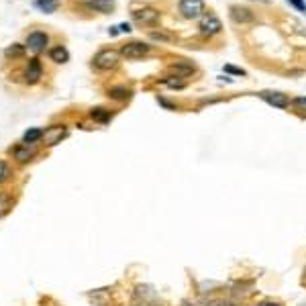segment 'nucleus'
I'll return each mask as SVG.
<instances>
[{
    "instance_id": "6",
    "label": "nucleus",
    "mask_w": 306,
    "mask_h": 306,
    "mask_svg": "<svg viewBox=\"0 0 306 306\" xmlns=\"http://www.w3.org/2000/svg\"><path fill=\"white\" fill-rule=\"evenodd\" d=\"M68 135V129L64 127V125H51V127H47L45 131H43V143L47 145V147H53V145H58L64 137Z\"/></svg>"
},
{
    "instance_id": "16",
    "label": "nucleus",
    "mask_w": 306,
    "mask_h": 306,
    "mask_svg": "<svg viewBox=\"0 0 306 306\" xmlns=\"http://www.w3.org/2000/svg\"><path fill=\"white\" fill-rule=\"evenodd\" d=\"M12 208V198L4 192H0V219H4Z\"/></svg>"
},
{
    "instance_id": "9",
    "label": "nucleus",
    "mask_w": 306,
    "mask_h": 306,
    "mask_svg": "<svg viewBox=\"0 0 306 306\" xmlns=\"http://www.w3.org/2000/svg\"><path fill=\"white\" fill-rule=\"evenodd\" d=\"M47 35L45 33H41V31H33L29 37H27V45L25 47H29L33 53H41V51H45V47H47Z\"/></svg>"
},
{
    "instance_id": "4",
    "label": "nucleus",
    "mask_w": 306,
    "mask_h": 306,
    "mask_svg": "<svg viewBox=\"0 0 306 306\" xmlns=\"http://www.w3.org/2000/svg\"><path fill=\"white\" fill-rule=\"evenodd\" d=\"M198 29H200V35L202 37H208L211 39V37H217V35L223 33V23H221V18L217 14H204L200 18Z\"/></svg>"
},
{
    "instance_id": "28",
    "label": "nucleus",
    "mask_w": 306,
    "mask_h": 306,
    "mask_svg": "<svg viewBox=\"0 0 306 306\" xmlns=\"http://www.w3.org/2000/svg\"><path fill=\"white\" fill-rule=\"evenodd\" d=\"M257 306H280V304H276V302H261V304Z\"/></svg>"
},
{
    "instance_id": "14",
    "label": "nucleus",
    "mask_w": 306,
    "mask_h": 306,
    "mask_svg": "<svg viewBox=\"0 0 306 306\" xmlns=\"http://www.w3.org/2000/svg\"><path fill=\"white\" fill-rule=\"evenodd\" d=\"M49 58H51V62H55V64H66V62L70 60V53H68V49H66L64 45H58V47L49 49Z\"/></svg>"
},
{
    "instance_id": "19",
    "label": "nucleus",
    "mask_w": 306,
    "mask_h": 306,
    "mask_svg": "<svg viewBox=\"0 0 306 306\" xmlns=\"http://www.w3.org/2000/svg\"><path fill=\"white\" fill-rule=\"evenodd\" d=\"M35 6L41 8L43 12H53L60 6V0H35Z\"/></svg>"
},
{
    "instance_id": "18",
    "label": "nucleus",
    "mask_w": 306,
    "mask_h": 306,
    "mask_svg": "<svg viewBox=\"0 0 306 306\" xmlns=\"http://www.w3.org/2000/svg\"><path fill=\"white\" fill-rule=\"evenodd\" d=\"M90 117L94 119V121H98V123H108L110 121V112L106 110V108H92V112H90Z\"/></svg>"
},
{
    "instance_id": "22",
    "label": "nucleus",
    "mask_w": 306,
    "mask_h": 306,
    "mask_svg": "<svg viewBox=\"0 0 306 306\" xmlns=\"http://www.w3.org/2000/svg\"><path fill=\"white\" fill-rule=\"evenodd\" d=\"M8 176H10V167H8V163H6V161H0V184L6 182Z\"/></svg>"
},
{
    "instance_id": "5",
    "label": "nucleus",
    "mask_w": 306,
    "mask_h": 306,
    "mask_svg": "<svg viewBox=\"0 0 306 306\" xmlns=\"http://www.w3.org/2000/svg\"><path fill=\"white\" fill-rule=\"evenodd\" d=\"M149 49L151 47L147 43H143V41H131V43H127V45L121 47V55L127 58V60H139V58L147 55Z\"/></svg>"
},
{
    "instance_id": "26",
    "label": "nucleus",
    "mask_w": 306,
    "mask_h": 306,
    "mask_svg": "<svg viewBox=\"0 0 306 306\" xmlns=\"http://www.w3.org/2000/svg\"><path fill=\"white\" fill-rule=\"evenodd\" d=\"M184 306H233L229 302H204V304H190V302H184Z\"/></svg>"
},
{
    "instance_id": "20",
    "label": "nucleus",
    "mask_w": 306,
    "mask_h": 306,
    "mask_svg": "<svg viewBox=\"0 0 306 306\" xmlns=\"http://www.w3.org/2000/svg\"><path fill=\"white\" fill-rule=\"evenodd\" d=\"M4 55H6V58H21V55H25V45L12 43L10 47L4 49Z\"/></svg>"
},
{
    "instance_id": "11",
    "label": "nucleus",
    "mask_w": 306,
    "mask_h": 306,
    "mask_svg": "<svg viewBox=\"0 0 306 306\" xmlns=\"http://www.w3.org/2000/svg\"><path fill=\"white\" fill-rule=\"evenodd\" d=\"M169 74L174 78H188L194 74V66L192 64H188V62H176V64H171L169 66V70H167Z\"/></svg>"
},
{
    "instance_id": "27",
    "label": "nucleus",
    "mask_w": 306,
    "mask_h": 306,
    "mask_svg": "<svg viewBox=\"0 0 306 306\" xmlns=\"http://www.w3.org/2000/svg\"><path fill=\"white\" fill-rule=\"evenodd\" d=\"M119 29H121L123 33H129V31H131V27H129L127 23H123V25H119Z\"/></svg>"
},
{
    "instance_id": "23",
    "label": "nucleus",
    "mask_w": 306,
    "mask_h": 306,
    "mask_svg": "<svg viewBox=\"0 0 306 306\" xmlns=\"http://www.w3.org/2000/svg\"><path fill=\"white\" fill-rule=\"evenodd\" d=\"M292 104L298 108V110H306V96H298L292 100Z\"/></svg>"
},
{
    "instance_id": "15",
    "label": "nucleus",
    "mask_w": 306,
    "mask_h": 306,
    "mask_svg": "<svg viewBox=\"0 0 306 306\" xmlns=\"http://www.w3.org/2000/svg\"><path fill=\"white\" fill-rule=\"evenodd\" d=\"M108 96L114 98V100H127V98H131V90L125 88V86H112L108 90Z\"/></svg>"
},
{
    "instance_id": "21",
    "label": "nucleus",
    "mask_w": 306,
    "mask_h": 306,
    "mask_svg": "<svg viewBox=\"0 0 306 306\" xmlns=\"http://www.w3.org/2000/svg\"><path fill=\"white\" fill-rule=\"evenodd\" d=\"M149 37H151L153 41H159V43H171L176 39L171 33H165V31H151Z\"/></svg>"
},
{
    "instance_id": "3",
    "label": "nucleus",
    "mask_w": 306,
    "mask_h": 306,
    "mask_svg": "<svg viewBox=\"0 0 306 306\" xmlns=\"http://www.w3.org/2000/svg\"><path fill=\"white\" fill-rule=\"evenodd\" d=\"M178 10H180V14L184 18L192 21V18H202L206 6H204V0H180Z\"/></svg>"
},
{
    "instance_id": "12",
    "label": "nucleus",
    "mask_w": 306,
    "mask_h": 306,
    "mask_svg": "<svg viewBox=\"0 0 306 306\" xmlns=\"http://www.w3.org/2000/svg\"><path fill=\"white\" fill-rule=\"evenodd\" d=\"M12 155H14V159H16L18 163H27V161L35 155V147L29 145V143H23V145H18V147L12 149Z\"/></svg>"
},
{
    "instance_id": "8",
    "label": "nucleus",
    "mask_w": 306,
    "mask_h": 306,
    "mask_svg": "<svg viewBox=\"0 0 306 306\" xmlns=\"http://www.w3.org/2000/svg\"><path fill=\"white\" fill-rule=\"evenodd\" d=\"M229 14L237 25H247V23H253L255 21V14L247 6H241V4H233L229 8Z\"/></svg>"
},
{
    "instance_id": "10",
    "label": "nucleus",
    "mask_w": 306,
    "mask_h": 306,
    "mask_svg": "<svg viewBox=\"0 0 306 306\" xmlns=\"http://www.w3.org/2000/svg\"><path fill=\"white\" fill-rule=\"evenodd\" d=\"M43 76V66H41V62L37 60V58H33V60H29V64H27V68H25V82L27 84H37L39 80Z\"/></svg>"
},
{
    "instance_id": "24",
    "label": "nucleus",
    "mask_w": 306,
    "mask_h": 306,
    "mask_svg": "<svg viewBox=\"0 0 306 306\" xmlns=\"http://www.w3.org/2000/svg\"><path fill=\"white\" fill-rule=\"evenodd\" d=\"M296 10H300V12H306V4H304V0H288Z\"/></svg>"
},
{
    "instance_id": "25",
    "label": "nucleus",
    "mask_w": 306,
    "mask_h": 306,
    "mask_svg": "<svg viewBox=\"0 0 306 306\" xmlns=\"http://www.w3.org/2000/svg\"><path fill=\"white\" fill-rule=\"evenodd\" d=\"M225 72L235 74V76H245V70H241V68H233V66H225Z\"/></svg>"
},
{
    "instance_id": "1",
    "label": "nucleus",
    "mask_w": 306,
    "mask_h": 306,
    "mask_svg": "<svg viewBox=\"0 0 306 306\" xmlns=\"http://www.w3.org/2000/svg\"><path fill=\"white\" fill-rule=\"evenodd\" d=\"M119 62H121V51H114V49H102L92 58V66L102 72L114 70L119 66Z\"/></svg>"
},
{
    "instance_id": "7",
    "label": "nucleus",
    "mask_w": 306,
    "mask_h": 306,
    "mask_svg": "<svg viewBox=\"0 0 306 306\" xmlns=\"http://www.w3.org/2000/svg\"><path fill=\"white\" fill-rule=\"evenodd\" d=\"M261 100H265L267 104H272V106H276V108H288L290 106V98H288V94H284V92H272V90H265V92H259L257 94Z\"/></svg>"
},
{
    "instance_id": "13",
    "label": "nucleus",
    "mask_w": 306,
    "mask_h": 306,
    "mask_svg": "<svg viewBox=\"0 0 306 306\" xmlns=\"http://www.w3.org/2000/svg\"><path fill=\"white\" fill-rule=\"evenodd\" d=\"M86 4L98 12H104V14L114 10V0H86Z\"/></svg>"
},
{
    "instance_id": "2",
    "label": "nucleus",
    "mask_w": 306,
    "mask_h": 306,
    "mask_svg": "<svg viewBox=\"0 0 306 306\" xmlns=\"http://www.w3.org/2000/svg\"><path fill=\"white\" fill-rule=\"evenodd\" d=\"M131 16H133V21H135L137 25H141V27H155V25L159 23V18H161L159 10H157V8H153V6H141V8H135V10L131 12Z\"/></svg>"
},
{
    "instance_id": "17",
    "label": "nucleus",
    "mask_w": 306,
    "mask_h": 306,
    "mask_svg": "<svg viewBox=\"0 0 306 306\" xmlns=\"http://www.w3.org/2000/svg\"><path fill=\"white\" fill-rule=\"evenodd\" d=\"M41 137H43V131H41V129H29V131L23 135V143L33 145V143H37Z\"/></svg>"
}]
</instances>
